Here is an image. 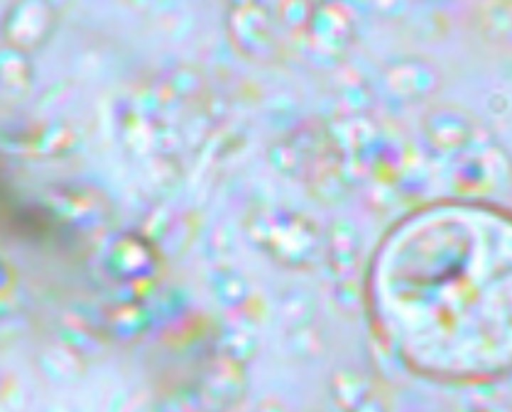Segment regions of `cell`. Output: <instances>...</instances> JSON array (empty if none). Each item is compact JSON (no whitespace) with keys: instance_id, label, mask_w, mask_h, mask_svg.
<instances>
[{"instance_id":"obj_1","label":"cell","mask_w":512,"mask_h":412,"mask_svg":"<svg viewBox=\"0 0 512 412\" xmlns=\"http://www.w3.org/2000/svg\"><path fill=\"white\" fill-rule=\"evenodd\" d=\"M268 159L284 176L321 189L340 185L345 154L331 128L310 119L278 138L269 148Z\"/></svg>"},{"instance_id":"obj_2","label":"cell","mask_w":512,"mask_h":412,"mask_svg":"<svg viewBox=\"0 0 512 412\" xmlns=\"http://www.w3.org/2000/svg\"><path fill=\"white\" fill-rule=\"evenodd\" d=\"M253 238L284 261L302 263L312 254L316 229L305 217L276 207H261L248 218Z\"/></svg>"},{"instance_id":"obj_3","label":"cell","mask_w":512,"mask_h":412,"mask_svg":"<svg viewBox=\"0 0 512 412\" xmlns=\"http://www.w3.org/2000/svg\"><path fill=\"white\" fill-rule=\"evenodd\" d=\"M229 39L243 57L260 64H272L281 59L284 47L276 29V18L262 4L241 1L227 12Z\"/></svg>"},{"instance_id":"obj_4","label":"cell","mask_w":512,"mask_h":412,"mask_svg":"<svg viewBox=\"0 0 512 412\" xmlns=\"http://www.w3.org/2000/svg\"><path fill=\"white\" fill-rule=\"evenodd\" d=\"M353 35L352 19L343 6L315 2L305 27L292 39L309 58L328 63L344 56L352 43Z\"/></svg>"},{"instance_id":"obj_5","label":"cell","mask_w":512,"mask_h":412,"mask_svg":"<svg viewBox=\"0 0 512 412\" xmlns=\"http://www.w3.org/2000/svg\"><path fill=\"white\" fill-rule=\"evenodd\" d=\"M52 25V12L46 4L22 3L11 11L7 20V35L24 28V33L15 45L33 48L41 42Z\"/></svg>"},{"instance_id":"obj_6","label":"cell","mask_w":512,"mask_h":412,"mask_svg":"<svg viewBox=\"0 0 512 412\" xmlns=\"http://www.w3.org/2000/svg\"><path fill=\"white\" fill-rule=\"evenodd\" d=\"M387 84L398 95L414 97L426 90V74L414 64L399 63L387 72Z\"/></svg>"},{"instance_id":"obj_7","label":"cell","mask_w":512,"mask_h":412,"mask_svg":"<svg viewBox=\"0 0 512 412\" xmlns=\"http://www.w3.org/2000/svg\"><path fill=\"white\" fill-rule=\"evenodd\" d=\"M315 2L283 1L278 5L277 17L280 25L294 38L308 22Z\"/></svg>"},{"instance_id":"obj_8","label":"cell","mask_w":512,"mask_h":412,"mask_svg":"<svg viewBox=\"0 0 512 412\" xmlns=\"http://www.w3.org/2000/svg\"><path fill=\"white\" fill-rule=\"evenodd\" d=\"M351 412H383L381 407L374 402L363 401L359 406Z\"/></svg>"},{"instance_id":"obj_9","label":"cell","mask_w":512,"mask_h":412,"mask_svg":"<svg viewBox=\"0 0 512 412\" xmlns=\"http://www.w3.org/2000/svg\"><path fill=\"white\" fill-rule=\"evenodd\" d=\"M477 412H489V411H477Z\"/></svg>"}]
</instances>
